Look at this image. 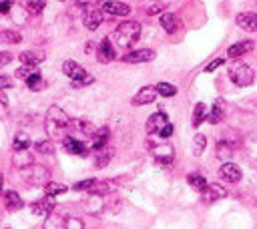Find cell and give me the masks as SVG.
Instances as JSON below:
<instances>
[{"label":"cell","instance_id":"8992f818","mask_svg":"<svg viewBox=\"0 0 257 229\" xmlns=\"http://www.w3.org/2000/svg\"><path fill=\"white\" fill-rule=\"evenodd\" d=\"M149 149H151L153 157L157 159V163H161V165H171L175 159V149L171 143H151L149 141Z\"/></svg>","mask_w":257,"mask_h":229},{"label":"cell","instance_id":"f6af8a7d","mask_svg":"<svg viewBox=\"0 0 257 229\" xmlns=\"http://www.w3.org/2000/svg\"><path fill=\"white\" fill-rule=\"evenodd\" d=\"M12 6V0H0V14H6Z\"/></svg>","mask_w":257,"mask_h":229},{"label":"cell","instance_id":"ab89813d","mask_svg":"<svg viewBox=\"0 0 257 229\" xmlns=\"http://www.w3.org/2000/svg\"><path fill=\"white\" fill-rule=\"evenodd\" d=\"M65 229H85V223L79 217H67L65 219Z\"/></svg>","mask_w":257,"mask_h":229},{"label":"cell","instance_id":"bcb514c9","mask_svg":"<svg viewBox=\"0 0 257 229\" xmlns=\"http://www.w3.org/2000/svg\"><path fill=\"white\" fill-rule=\"evenodd\" d=\"M10 61H12V55L10 53H0V69L6 67Z\"/></svg>","mask_w":257,"mask_h":229},{"label":"cell","instance_id":"603a6c76","mask_svg":"<svg viewBox=\"0 0 257 229\" xmlns=\"http://www.w3.org/2000/svg\"><path fill=\"white\" fill-rule=\"evenodd\" d=\"M161 26H163L169 34L177 32V30H179V18H177V14H171V12L161 14Z\"/></svg>","mask_w":257,"mask_h":229},{"label":"cell","instance_id":"d4e9b609","mask_svg":"<svg viewBox=\"0 0 257 229\" xmlns=\"http://www.w3.org/2000/svg\"><path fill=\"white\" fill-rule=\"evenodd\" d=\"M71 127H75V129H77L81 135H85V137H92L94 131H96V127L90 125L88 121H71Z\"/></svg>","mask_w":257,"mask_h":229},{"label":"cell","instance_id":"5b68a950","mask_svg":"<svg viewBox=\"0 0 257 229\" xmlns=\"http://www.w3.org/2000/svg\"><path fill=\"white\" fill-rule=\"evenodd\" d=\"M229 78L237 86H249L255 78V73L251 67L243 65V63H233V65H229Z\"/></svg>","mask_w":257,"mask_h":229},{"label":"cell","instance_id":"d6986e66","mask_svg":"<svg viewBox=\"0 0 257 229\" xmlns=\"http://www.w3.org/2000/svg\"><path fill=\"white\" fill-rule=\"evenodd\" d=\"M237 24H239L243 30H247V32L257 30V14H255V12H241V14L237 16Z\"/></svg>","mask_w":257,"mask_h":229},{"label":"cell","instance_id":"e0dca14e","mask_svg":"<svg viewBox=\"0 0 257 229\" xmlns=\"http://www.w3.org/2000/svg\"><path fill=\"white\" fill-rule=\"evenodd\" d=\"M223 117H225V103H223V99H217L215 103H213V109L207 113V119L209 123H213V125H217V123H221L223 121Z\"/></svg>","mask_w":257,"mask_h":229},{"label":"cell","instance_id":"6da1fadb","mask_svg":"<svg viewBox=\"0 0 257 229\" xmlns=\"http://www.w3.org/2000/svg\"><path fill=\"white\" fill-rule=\"evenodd\" d=\"M46 125V135L50 141H65L71 133V117L61 109V107H50L44 119Z\"/></svg>","mask_w":257,"mask_h":229},{"label":"cell","instance_id":"7c38bea8","mask_svg":"<svg viewBox=\"0 0 257 229\" xmlns=\"http://www.w3.org/2000/svg\"><path fill=\"white\" fill-rule=\"evenodd\" d=\"M63 145H65V151H67V153H71V155H81V157H85V155L88 153L86 145H85L83 141L75 139V137H71V135L63 141Z\"/></svg>","mask_w":257,"mask_h":229},{"label":"cell","instance_id":"4fadbf2b","mask_svg":"<svg viewBox=\"0 0 257 229\" xmlns=\"http://www.w3.org/2000/svg\"><path fill=\"white\" fill-rule=\"evenodd\" d=\"M167 123H169V121H167V115L161 113V111L155 113V115H151L149 121H147V133H149V135H155V133H159Z\"/></svg>","mask_w":257,"mask_h":229},{"label":"cell","instance_id":"ac0fdd59","mask_svg":"<svg viewBox=\"0 0 257 229\" xmlns=\"http://www.w3.org/2000/svg\"><path fill=\"white\" fill-rule=\"evenodd\" d=\"M42 61H44V53H34V51H24V53H20V63H22L24 67L34 69V67H38Z\"/></svg>","mask_w":257,"mask_h":229},{"label":"cell","instance_id":"c3c4849f","mask_svg":"<svg viewBox=\"0 0 257 229\" xmlns=\"http://www.w3.org/2000/svg\"><path fill=\"white\" fill-rule=\"evenodd\" d=\"M0 103H2V105H8V99H6V93H4V90H2V88H0Z\"/></svg>","mask_w":257,"mask_h":229},{"label":"cell","instance_id":"3957f363","mask_svg":"<svg viewBox=\"0 0 257 229\" xmlns=\"http://www.w3.org/2000/svg\"><path fill=\"white\" fill-rule=\"evenodd\" d=\"M20 177L28 183V185H34V187H40V185H46V183H48V171H46V167L34 165V163L22 167L20 169Z\"/></svg>","mask_w":257,"mask_h":229},{"label":"cell","instance_id":"4dcf8cb0","mask_svg":"<svg viewBox=\"0 0 257 229\" xmlns=\"http://www.w3.org/2000/svg\"><path fill=\"white\" fill-rule=\"evenodd\" d=\"M187 181H189V185H191L195 191H203V189H205V185H207V181H205V177H201L199 173H191V175L187 177Z\"/></svg>","mask_w":257,"mask_h":229},{"label":"cell","instance_id":"2e32d148","mask_svg":"<svg viewBox=\"0 0 257 229\" xmlns=\"http://www.w3.org/2000/svg\"><path fill=\"white\" fill-rule=\"evenodd\" d=\"M102 20H105V14H102V10H98V8H94V10H88L86 14H85V26L88 28V30H96L100 24H102Z\"/></svg>","mask_w":257,"mask_h":229},{"label":"cell","instance_id":"8d00e7d4","mask_svg":"<svg viewBox=\"0 0 257 229\" xmlns=\"http://www.w3.org/2000/svg\"><path fill=\"white\" fill-rule=\"evenodd\" d=\"M155 88H157V95H161V97H175L177 95V88L169 82H159Z\"/></svg>","mask_w":257,"mask_h":229},{"label":"cell","instance_id":"f35d334b","mask_svg":"<svg viewBox=\"0 0 257 229\" xmlns=\"http://www.w3.org/2000/svg\"><path fill=\"white\" fill-rule=\"evenodd\" d=\"M223 141L233 149L235 145H239L241 143V137L237 135V131H233V129H229V131H225V135H223Z\"/></svg>","mask_w":257,"mask_h":229},{"label":"cell","instance_id":"4316f807","mask_svg":"<svg viewBox=\"0 0 257 229\" xmlns=\"http://www.w3.org/2000/svg\"><path fill=\"white\" fill-rule=\"evenodd\" d=\"M88 191L92 195H105V193H111L113 191V185H111V181H94V185Z\"/></svg>","mask_w":257,"mask_h":229},{"label":"cell","instance_id":"74e56055","mask_svg":"<svg viewBox=\"0 0 257 229\" xmlns=\"http://www.w3.org/2000/svg\"><path fill=\"white\" fill-rule=\"evenodd\" d=\"M34 149L38 151V153H42V155H53L55 153V143L53 141H38V143H34Z\"/></svg>","mask_w":257,"mask_h":229},{"label":"cell","instance_id":"836d02e7","mask_svg":"<svg viewBox=\"0 0 257 229\" xmlns=\"http://www.w3.org/2000/svg\"><path fill=\"white\" fill-rule=\"evenodd\" d=\"M24 80H26V86H28L30 90H40V88L44 86V80H42V76H40L38 73H32V75L26 76Z\"/></svg>","mask_w":257,"mask_h":229},{"label":"cell","instance_id":"7a4b0ae2","mask_svg":"<svg viewBox=\"0 0 257 229\" xmlns=\"http://www.w3.org/2000/svg\"><path fill=\"white\" fill-rule=\"evenodd\" d=\"M141 36V24L135 22V20H127V22H121L115 30V44L121 49H129L139 40Z\"/></svg>","mask_w":257,"mask_h":229},{"label":"cell","instance_id":"9a60e30c","mask_svg":"<svg viewBox=\"0 0 257 229\" xmlns=\"http://www.w3.org/2000/svg\"><path fill=\"white\" fill-rule=\"evenodd\" d=\"M109 137H111V131H109L107 127L96 129L94 135H92V143H90V147H92L94 151H98V149H102V147H107Z\"/></svg>","mask_w":257,"mask_h":229},{"label":"cell","instance_id":"ee69618b","mask_svg":"<svg viewBox=\"0 0 257 229\" xmlns=\"http://www.w3.org/2000/svg\"><path fill=\"white\" fill-rule=\"evenodd\" d=\"M223 63H225L223 59H215L211 65H207V67H205V73H213V71H215V69H219Z\"/></svg>","mask_w":257,"mask_h":229},{"label":"cell","instance_id":"60d3db41","mask_svg":"<svg viewBox=\"0 0 257 229\" xmlns=\"http://www.w3.org/2000/svg\"><path fill=\"white\" fill-rule=\"evenodd\" d=\"M94 181H96V179H86V181H79V183H77V185H75L73 189H75V191H88V189H90V187L94 185Z\"/></svg>","mask_w":257,"mask_h":229},{"label":"cell","instance_id":"7402d4cb","mask_svg":"<svg viewBox=\"0 0 257 229\" xmlns=\"http://www.w3.org/2000/svg\"><path fill=\"white\" fill-rule=\"evenodd\" d=\"M4 205H6L8 211H18V209H22L24 201L20 199V195L16 191H6L4 193Z\"/></svg>","mask_w":257,"mask_h":229},{"label":"cell","instance_id":"b9f144b4","mask_svg":"<svg viewBox=\"0 0 257 229\" xmlns=\"http://www.w3.org/2000/svg\"><path fill=\"white\" fill-rule=\"evenodd\" d=\"M157 135H159V137H163V139H167V137H171V135H173V125H171V123H167V125H165Z\"/></svg>","mask_w":257,"mask_h":229},{"label":"cell","instance_id":"681fc988","mask_svg":"<svg viewBox=\"0 0 257 229\" xmlns=\"http://www.w3.org/2000/svg\"><path fill=\"white\" fill-rule=\"evenodd\" d=\"M0 86H10V80H8V76H0Z\"/></svg>","mask_w":257,"mask_h":229},{"label":"cell","instance_id":"44dd1931","mask_svg":"<svg viewBox=\"0 0 257 229\" xmlns=\"http://www.w3.org/2000/svg\"><path fill=\"white\" fill-rule=\"evenodd\" d=\"M251 49H253V42H251V40H241V42H235L233 47H229L227 55H229L231 59H239V57L247 55Z\"/></svg>","mask_w":257,"mask_h":229},{"label":"cell","instance_id":"f907efd6","mask_svg":"<svg viewBox=\"0 0 257 229\" xmlns=\"http://www.w3.org/2000/svg\"><path fill=\"white\" fill-rule=\"evenodd\" d=\"M163 8V4H157V6H153V8H149V14H155V12H159Z\"/></svg>","mask_w":257,"mask_h":229},{"label":"cell","instance_id":"816d5d0a","mask_svg":"<svg viewBox=\"0 0 257 229\" xmlns=\"http://www.w3.org/2000/svg\"><path fill=\"white\" fill-rule=\"evenodd\" d=\"M153 2H161V0H153Z\"/></svg>","mask_w":257,"mask_h":229},{"label":"cell","instance_id":"f546056e","mask_svg":"<svg viewBox=\"0 0 257 229\" xmlns=\"http://www.w3.org/2000/svg\"><path fill=\"white\" fill-rule=\"evenodd\" d=\"M44 229H65V219L55 215V213H50L44 221Z\"/></svg>","mask_w":257,"mask_h":229},{"label":"cell","instance_id":"ba28073f","mask_svg":"<svg viewBox=\"0 0 257 229\" xmlns=\"http://www.w3.org/2000/svg\"><path fill=\"white\" fill-rule=\"evenodd\" d=\"M102 14L109 16H129L131 14V6L125 2H119V0H109V2L102 4Z\"/></svg>","mask_w":257,"mask_h":229},{"label":"cell","instance_id":"ffe728a7","mask_svg":"<svg viewBox=\"0 0 257 229\" xmlns=\"http://www.w3.org/2000/svg\"><path fill=\"white\" fill-rule=\"evenodd\" d=\"M115 49H113V44H111V38H105L100 44H98V59L102 63H111L115 59Z\"/></svg>","mask_w":257,"mask_h":229},{"label":"cell","instance_id":"7bdbcfd3","mask_svg":"<svg viewBox=\"0 0 257 229\" xmlns=\"http://www.w3.org/2000/svg\"><path fill=\"white\" fill-rule=\"evenodd\" d=\"M30 75H32V69H30V67H24V65L16 71V76H18V78H26V76H30Z\"/></svg>","mask_w":257,"mask_h":229},{"label":"cell","instance_id":"5bb4252c","mask_svg":"<svg viewBox=\"0 0 257 229\" xmlns=\"http://www.w3.org/2000/svg\"><path fill=\"white\" fill-rule=\"evenodd\" d=\"M30 209H32V213H36V215L48 217L50 213L55 211V201L50 199V197H44V199H40V201H34V203L30 205Z\"/></svg>","mask_w":257,"mask_h":229},{"label":"cell","instance_id":"484cf974","mask_svg":"<svg viewBox=\"0 0 257 229\" xmlns=\"http://www.w3.org/2000/svg\"><path fill=\"white\" fill-rule=\"evenodd\" d=\"M215 155H217V159H219V161L229 163V159H231V155H233V149H231L225 141H219V143H217V147H215Z\"/></svg>","mask_w":257,"mask_h":229},{"label":"cell","instance_id":"8fae6325","mask_svg":"<svg viewBox=\"0 0 257 229\" xmlns=\"http://www.w3.org/2000/svg\"><path fill=\"white\" fill-rule=\"evenodd\" d=\"M155 99H157V88H155V86H145V88H141L139 93L133 97V105L143 107V105L153 103Z\"/></svg>","mask_w":257,"mask_h":229},{"label":"cell","instance_id":"d590c367","mask_svg":"<svg viewBox=\"0 0 257 229\" xmlns=\"http://www.w3.org/2000/svg\"><path fill=\"white\" fill-rule=\"evenodd\" d=\"M0 40L8 42V44H18L22 40V36L16 30H2V32H0Z\"/></svg>","mask_w":257,"mask_h":229},{"label":"cell","instance_id":"9c48e42d","mask_svg":"<svg viewBox=\"0 0 257 229\" xmlns=\"http://www.w3.org/2000/svg\"><path fill=\"white\" fill-rule=\"evenodd\" d=\"M219 179H223L225 183H239L241 181V169L235 163H223L219 167Z\"/></svg>","mask_w":257,"mask_h":229},{"label":"cell","instance_id":"cb8c5ba5","mask_svg":"<svg viewBox=\"0 0 257 229\" xmlns=\"http://www.w3.org/2000/svg\"><path fill=\"white\" fill-rule=\"evenodd\" d=\"M113 155H115V151H113L109 145H107V147H102V149H98V151H96V161H94V165H96L98 169H100V167H105V165L111 161V157H113Z\"/></svg>","mask_w":257,"mask_h":229},{"label":"cell","instance_id":"30bf717a","mask_svg":"<svg viewBox=\"0 0 257 229\" xmlns=\"http://www.w3.org/2000/svg\"><path fill=\"white\" fill-rule=\"evenodd\" d=\"M155 59V51H151V49H139V51H131L123 57L125 63L129 65H137V63H149Z\"/></svg>","mask_w":257,"mask_h":229},{"label":"cell","instance_id":"7dc6e473","mask_svg":"<svg viewBox=\"0 0 257 229\" xmlns=\"http://www.w3.org/2000/svg\"><path fill=\"white\" fill-rule=\"evenodd\" d=\"M77 4H96V2H100V0H75Z\"/></svg>","mask_w":257,"mask_h":229},{"label":"cell","instance_id":"277c9868","mask_svg":"<svg viewBox=\"0 0 257 229\" xmlns=\"http://www.w3.org/2000/svg\"><path fill=\"white\" fill-rule=\"evenodd\" d=\"M63 73L73 80V86H85V84H90L94 78L75 61H65L63 65Z\"/></svg>","mask_w":257,"mask_h":229},{"label":"cell","instance_id":"1f68e13d","mask_svg":"<svg viewBox=\"0 0 257 229\" xmlns=\"http://www.w3.org/2000/svg\"><path fill=\"white\" fill-rule=\"evenodd\" d=\"M28 145H30V139H28V135H26V133H18V135L14 137L12 147H14V151H16V153H18V151H26V149H28Z\"/></svg>","mask_w":257,"mask_h":229},{"label":"cell","instance_id":"83f0119b","mask_svg":"<svg viewBox=\"0 0 257 229\" xmlns=\"http://www.w3.org/2000/svg\"><path fill=\"white\" fill-rule=\"evenodd\" d=\"M205 117H207V107H205L203 103H197L195 109H193V119H191L193 127H199V125L203 123Z\"/></svg>","mask_w":257,"mask_h":229},{"label":"cell","instance_id":"e575fe53","mask_svg":"<svg viewBox=\"0 0 257 229\" xmlns=\"http://www.w3.org/2000/svg\"><path fill=\"white\" fill-rule=\"evenodd\" d=\"M24 6H26V10H28L30 14H38V12H42V10H44L46 0H26Z\"/></svg>","mask_w":257,"mask_h":229},{"label":"cell","instance_id":"f1b7e54d","mask_svg":"<svg viewBox=\"0 0 257 229\" xmlns=\"http://www.w3.org/2000/svg\"><path fill=\"white\" fill-rule=\"evenodd\" d=\"M44 191L48 197H55V195H61V193H67V185H63V183H53L48 181L44 185Z\"/></svg>","mask_w":257,"mask_h":229},{"label":"cell","instance_id":"52a82bcc","mask_svg":"<svg viewBox=\"0 0 257 229\" xmlns=\"http://www.w3.org/2000/svg\"><path fill=\"white\" fill-rule=\"evenodd\" d=\"M201 195H203V201L205 203H215V201L223 199L227 195V191H225V187L217 185V183H207L205 189L201 191Z\"/></svg>","mask_w":257,"mask_h":229},{"label":"cell","instance_id":"d6a6232c","mask_svg":"<svg viewBox=\"0 0 257 229\" xmlns=\"http://www.w3.org/2000/svg\"><path fill=\"white\" fill-rule=\"evenodd\" d=\"M205 147H207V139H205V135H195V139H193V155L195 157L203 155Z\"/></svg>","mask_w":257,"mask_h":229}]
</instances>
